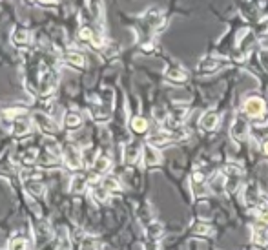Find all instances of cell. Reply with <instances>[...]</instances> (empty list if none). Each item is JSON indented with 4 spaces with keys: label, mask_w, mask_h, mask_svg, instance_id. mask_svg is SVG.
<instances>
[{
    "label": "cell",
    "mask_w": 268,
    "mask_h": 250,
    "mask_svg": "<svg viewBox=\"0 0 268 250\" xmlns=\"http://www.w3.org/2000/svg\"><path fill=\"white\" fill-rule=\"evenodd\" d=\"M62 159H64V163H66V167L69 170H81L84 167L82 150H79V146L75 143H66L62 146Z\"/></svg>",
    "instance_id": "6da1fadb"
},
{
    "label": "cell",
    "mask_w": 268,
    "mask_h": 250,
    "mask_svg": "<svg viewBox=\"0 0 268 250\" xmlns=\"http://www.w3.org/2000/svg\"><path fill=\"white\" fill-rule=\"evenodd\" d=\"M243 114L248 119H263L265 114H267V102H265V99L257 97V95L248 97L245 100V104H243Z\"/></svg>",
    "instance_id": "7a4b0ae2"
},
{
    "label": "cell",
    "mask_w": 268,
    "mask_h": 250,
    "mask_svg": "<svg viewBox=\"0 0 268 250\" xmlns=\"http://www.w3.org/2000/svg\"><path fill=\"white\" fill-rule=\"evenodd\" d=\"M245 174V170L235 165V163H228L226 167L223 168V175L224 179H226V190L232 192V194H235L239 188V181H241V177Z\"/></svg>",
    "instance_id": "3957f363"
},
{
    "label": "cell",
    "mask_w": 268,
    "mask_h": 250,
    "mask_svg": "<svg viewBox=\"0 0 268 250\" xmlns=\"http://www.w3.org/2000/svg\"><path fill=\"white\" fill-rule=\"evenodd\" d=\"M190 184H192V192L195 197H202L208 194V177L204 175L202 170H195L192 177H190Z\"/></svg>",
    "instance_id": "277c9868"
},
{
    "label": "cell",
    "mask_w": 268,
    "mask_h": 250,
    "mask_svg": "<svg viewBox=\"0 0 268 250\" xmlns=\"http://www.w3.org/2000/svg\"><path fill=\"white\" fill-rule=\"evenodd\" d=\"M144 24H148L150 30H153L155 33L163 31L166 28V18H164L163 11L157 8H151L144 13Z\"/></svg>",
    "instance_id": "5b68a950"
},
{
    "label": "cell",
    "mask_w": 268,
    "mask_h": 250,
    "mask_svg": "<svg viewBox=\"0 0 268 250\" xmlns=\"http://www.w3.org/2000/svg\"><path fill=\"white\" fill-rule=\"evenodd\" d=\"M33 121H35V124L38 126V130L44 132L46 135H55V133L59 132V124L53 121L50 115L37 112V114H33Z\"/></svg>",
    "instance_id": "8992f818"
},
{
    "label": "cell",
    "mask_w": 268,
    "mask_h": 250,
    "mask_svg": "<svg viewBox=\"0 0 268 250\" xmlns=\"http://www.w3.org/2000/svg\"><path fill=\"white\" fill-rule=\"evenodd\" d=\"M248 133H250V124L246 122V119L237 117L230 128V137L235 143H243V141L248 139Z\"/></svg>",
    "instance_id": "52a82bcc"
},
{
    "label": "cell",
    "mask_w": 268,
    "mask_h": 250,
    "mask_svg": "<svg viewBox=\"0 0 268 250\" xmlns=\"http://www.w3.org/2000/svg\"><path fill=\"white\" fill-rule=\"evenodd\" d=\"M142 155V146L139 143H135V141H132V143H128L126 146H124V152H122V159H124V163L126 165H135L137 161L141 159Z\"/></svg>",
    "instance_id": "ba28073f"
},
{
    "label": "cell",
    "mask_w": 268,
    "mask_h": 250,
    "mask_svg": "<svg viewBox=\"0 0 268 250\" xmlns=\"http://www.w3.org/2000/svg\"><path fill=\"white\" fill-rule=\"evenodd\" d=\"M142 161H144V167H157V165H161V153L157 150L155 146H151V144H146L144 148H142Z\"/></svg>",
    "instance_id": "9c48e42d"
},
{
    "label": "cell",
    "mask_w": 268,
    "mask_h": 250,
    "mask_svg": "<svg viewBox=\"0 0 268 250\" xmlns=\"http://www.w3.org/2000/svg\"><path fill=\"white\" fill-rule=\"evenodd\" d=\"M219 121H221V117L217 112L214 110H210V112H204L201 115V119H199V126H201L204 132H214V130L219 126Z\"/></svg>",
    "instance_id": "30bf717a"
},
{
    "label": "cell",
    "mask_w": 268,
    "mask_h": 250,
    "mask_svg": "<svg viewBox=\"0 0 268 250\" xmlns=\"http://www.w3.org/2000/svg\"><path fill=\"white\" fill-rule=\"evenodd\" d=\"M224 62L221 59H216V57H204L199 61L197 64V69H199V73H214L217 69L223 66Z\"/></svg>",
    "instance_id": "8fae6325"
},
{
    "label": "cell",
    "mask_w": 268,
    "mask_h": 250,
    "mask_svg": "<svg viewBox=\"0 0 268 250\" xmlns=\"http://www.w3.org/2000/svg\"><path fill=\"white\" fill-rule=\"evenodd\" d=\"M24 188H26V192L33 197H44L46 196L44 183H40V179H35V177H33V179H26V181H24Z\"/></svg>",
    "instance_id": "7c38bea8"
},
{
    "label": "cell",
    "mask_w": 268,
    "mask_h": 250,
    "mask_svg": "<svg viewBox=\"0 0 268 250\" xmlns=\"http://www.w3.org/2000/svg\"><path fill=\"white\" fill-rule=\"evenodd\" d=\"M261 194H263V192H261L259 186H257L255 183H248L245 186V203L248 206H257Z\"/></svg>",
    "instance_id": "4fadbf2b"
},
{
    "label": "cell",
    "mask_w": 268,
    "mask_h": 250,
    "mask_svg": "<svg viewBox=\"0 0 268 250\" xmlns=\"http://www.w3.org/2000/svg\"><path fill=\"white\" fill-rule=\"evenodd\" d=\"M164 75H166V79L170 83H175V84H184L188 81V73L181 66H170V68L166 69Z\"/></svg>",
    "instance_id": "5bb4252c"
},
{
    "label": "cell",
    "mask_w": 268,
    "mask_h": 250,
    "mask_svg": "<svg viewBox=\"0 0 268 250\" xmlns=\"http://www.w3.org/2000/svg\"><path fill=\"white\" fill-rule=\"evenodd\" d=\"M35 239H37V245L42 249L46 243H50L53 239L51 237V232H50V228L46 225L44 221H40V225L35 227Z\"/></svg>",
    "instance_id": "9a60e30c"
},
{
    "label": "cell",
    "mask_w": 268,
    "mask_h": 250,
    "mask_svg": "<svg viewBox=\"0 0 268 250\" xmlns=\"http://www.w3.org/2000/svg\"><path fill=\"white\" fill-rule=\"evenodd\" d=\"M130 128H132V132L134 133H137V135H142V133H146L150 128V122L144 119V117H141V115H134L132 119H130Z\"/></svg>",
    "instance_id": "2e32d148"
},
{
    "label": "cell",
    "mask_w": 268,
    "mask_h": 250,
    "mask_svg": "<svg viewBox=\"0 0 268 250\" xmlns=\"http://www.w3.org/2000/svg\"><path fill=\"white\" fill-rule=\"evenodd\" d=\"M163 235H164L163 223H159V221H151L148 227H146V237H148V241H159Z\"/></svg>",
    "instance_id": "e0dca14e"
},
{
    "label": "cell",
    "mask_w": 268,
    "mask_h": 250,
    "mask_svg": "<svg viewBox=\"0 0 268 250\" xmlns=\"http://www.w3.org/2000/svg\"><path fill=\"white\" fill-rule=\"evenodd\" d=\"M64 62L79 69L86 68V57H84L81 51H67L66 57H64Z\"/></svg>",
    "instance_id": "ac0fdd59"
},
{
    "label": "cell",
    "mask_w": 268,
    "mask_h": 250,
    "mask_svg": "<svg viewBox=\"0 0 268 250\" xmlns=\"http://www.w3.org/2000/svg\"><path fill=\"white\" fill-rule=\"evenodd\" d=\"M62 122H64V128L66 130H79L82 126V117L77 112H66Z\"/></svg>",
    "instance_id": "d6986e66"
},
{
    "label": "cell",
    "mask_w": 268,
    "mask_h": 250,
    "mask_svg": "<svg viewBox=\"0 0 268 250\" xmlns=\"http://www.w3.org/2000/svg\"><path fill=\"white\" fill-rule=\"evenodd\" d=\"M208 188L214 194H223L224 190H226V179H224V175L223 174L212 175L208 179Z\"/></svg>",
    "instance_id": "ffe728a7"
},
{
    "label": "cell",
    "mask_w": 268,
    "mask_h": 250,
    "mask_svg": "<svg viewBox=\"0 0 268 250\" xmlns=\"http://www.w3.org/2000/svg\"><path fill=\"white\" fill-rule=\"evenodd\" d=\"M112 117V104H97L93 108V119L99 122L110 121Z\"/></svg>",
    "instance_id": "44dd1931"
},
{
    "label": "cell",
    "mask_w": 268,
    "mask_h": 250,
    "mask_svg": "<svg viewBox=\"0 0 268 250\" xmlns=\"http://www.w3.org/2000/svg\"><path fill=\"white\" fill-rule=\"evenodd\" d=\"M110 168H112V159L106 153H99L97 161L93 163V172L95 174H106Z\"/></svg>",
    "instance_id": "7402d4cb"
},
{
    "label": "cell",
    "mask_w": 268,
    "mask_h": 250,
    "mask_svg": "<svg viewBox=\"0 0 268 250\" xmlns=\"http://www.w3.org/2000/svg\"><path fill=\"white\" fill-rule=\"evenodd\" d=\"M252 241L257 247H268V230L265 227H255L252 230Z\"/></svg>",
    "instance_id": "603a6c76"
},
{
    "label": "cell",
    "mask_w": 268,
    "mask_h": 250,
    "mask_svg": "<svg viewBox=\"0 0 268 250\" xmlns=\"http://www.w3.org/2000/svg\"><path fill=\"white\" fill-rule=\"evenodd\" d=\"M30 31L26 30V28H17L13 31V35H11V42L15 46H26L30 42Z\"/></svg>",
    "instance_id": "cb8c5ba5"
},
{
    "label": "cell",
    "mask_w": 268,
    "mask_h": 250,
    "mask_svg": "<svg viewBox=\"0 0 268 250\" xmlns=\"http://www.w3.org/2000/svg\"><path fill=\"white\" fill-rule=\"evenodd\" d=\"M91 199L95 201V203H99V205H102V203H106L108 199H110V192L100 184V186H93L91 188Z\"/></svg>",
    "instance_id": "d4e9b609"
},
{
    "label": "cell",
    "mask_w": 268,
    "mask_h": 250,
    "mask_svg": "<svg viewBox=\"0 0 268 250\" xmlns=\"http://www.w3.org/2000/svg\"><path fill=\"white\" fill-rule=\"evenodd\" d=\"M28 132H30V121L26 117H20V119L13 121V135L15 137H22Z\"/></svg>",
    "instance_id": "484cf974"
},
{
    "label": "cell",
    "mask_w": 268,
    "mask_h": 250,
    "mask_svg": "<svg viewBox=\"0 0 268 250\" xmlns=\"http://www.w3.org/2000/svg\"><path fill=\"white\" fill-rule=\"evenodd\" d=\"M86 184H88V177L86 175H73V179L69 183V190L75 192V194H81V192H84Z\"/></svg>",
    "instance_id": "4316f807"
},
{
    "label": "cell",
    "mask_w": 268,
    "mask_h": 250,
    "mask_svg": "<svg viewBox=\"0 0 268 250\" xmlns=\"http://www.w3.org/2000/svg\"><path fill=\"white\" fill-rule=\"evenodd\" d=\"M100 184H102L110 194H119L120 192V183L117 181V177H113V175H106Z\"/></svg>",
    "instance_id": "83f0119b"
},
{
    "label": "cell",
    "mask_w": 268,
    "mask_h": 250,
    "mask_svg": "<svg viewBox=\"0 0 268 250\" xmlns=\"http://www.w3.org/2000/svg\"><path fill=\"white\" fill-rule=\"evenodd\" d=\"M99 153L95 148H91V146H88V148H84L82 150V161H84V167H93V163L97 161Z\"/></svg>",
    "instance_id": "f1b7e54d"
},
{
    "label": "cell",
    "mask_w": 268,
    "mask_h": 250,
    "mask_svg": "<svg viewBox=\"0 0 268 250\" xmlns=\"http://www.w3.org/2000/svg\"><path fill=\"white\" fill-rule=\"evenodd\" d=\"M26 114H28V110H26V108L15 106V108H9V110H6V112H4V117L13 122V121H17V119H20V117H24Z\"/></svg>",
    "instance_id": "f546056e"
},
{
    "label": "cell",
    "mask_w": 268,
    "mask_h": 250,
    "mask_svg": "<svg viewBox=\"0 0 268 250\" xmlns=\"http://www.w3.org/2000/svg\"><path fill=\"white\" fill-rule=\"evenodd\" d=\"M192 232H194L195 235H204V237H206V235H214V228L210 227L208 223H195L194 227H192Z\"/></svg>",
    "instance_id": "4dcf8cb0"
},
{
    "label": "cell",
    "mask_w": 268,
    "mask_h": 250,
    "mask_svg": "<svg viewBox=\"0 0 268 250\" xmlns=\"http://www.w3.org/2000/svg\"><path fill=\"white\" fill-rule=\"evenodd\" d=\"M77 35H79V40L91 44V40H93V37H95V31L91 30L89 26H86V24H84V26H81V28H79V33H77Z\"/></svg>",
    "instance_id": "1f68e13d"
},
{
    "label": "cell",
    "mask_w": 268,
    "mask_h": 250,
    "mask_svg": "<svg viewBox=\"0 0 268 250\" xmlns=\"http://www.w3.org/2000/svg\"><path fill=\"white\" fill-rule=\"evenodd\" d=\"M8 250H30V243L26 241L24 237L17 235L9 241V249Z\"/></svg>",
    "instance_id": "d6a6232c"
},
{
    "label": "cell",
    "mask_w": 268,
    "mask_h": 250,
    "mask_svg": "<svg viewBox=\"0 0 268 250\" xmlns=\"http://www.w3.org/2000/svg\"><path fill=\"white\" fill-rule=\"evenodd\" d=\"M22 161H24V165H33V163H37L38 161V152L35 150V148H30V150H26V153L22 155Z\"/></svg>",
    "instance_id": "836d02e7"
},
{
    "label": "cell",
    "mask_w": 268,
    "mask_h": 250,
    "mask_svg": "<svg viewBox=\"0 0 268 250\" xmlns=\"http://www.w3.org/2000/svg\"><path fill=\"white\" fill-rule=\"evenodd\" d=\"M153 117H155L159 122H166V121H168V117H170V114H168L164 108L157 106L155 110H153Z\"/></svg>",
    "instance_id": "e575fe53"
},
{
    "label": "cell",
    "mask_w": 268,
    "mask_h": 250,
    "mask_svg": "<svg viewBox=\"0 0 268 250\" xmlns=\"http://www.w3.org/2000/svg\"><path fill=\"white\" fill-rule=\"evenodd\" d=\"M246 55L248 53H245L243 50L235 48V50H234V53H232V61L235 62V64H243V62L246 61Z\"/></svg>",
    "instance_id": "d590c367"
},
{
    "label": "cell",
    "mask_w": 268,
    "mask_h": 250,
    "mask_svg": "<svg viewBox=\"0 0 268 250\" xmlns=\"http://www.w3.org/2000/svg\"><path fill=\"white\" fill-rule=\"evenodd\" d=\"M257 57H259V64H261V68H263V71H267L268 73V50H261Z\"/></svg>",
    "instance_id": "8d00e7d4"
},
{
    "label": "cell",
    "mask_w": 268,
    "mask_h": 250,
    "mask_svg": "<svg viewBox=\"0 0 268 250\" xmlns=\"http://www.w3.org/2000/svg\"><path fill=\"white\" fill-rule=\"evenodd\" d=\"M59 250H71V241H69L67 237H62V241H60Z\"/></svg>",
    "instance_id": "74e56055"
},
{
    "label": "cell",
    "mask_w": 268,
    "mask_h": 250,
    "mask_svg": "<svg viewBox=\"0 0 268 250\" xmlns=\"http://www.w3.org/2000/svg\"><path fill=\"white\" fill-rule=\"evenodd\" d=\"M144 250H161L159 241H148L146 243V247H144Z\"/></svg>",
    "instance_id": "f35d334b"
},
{
    "label": "cell",
    "mask_w": 268,
    "mask_h": 250,
    "mask_svg": "<svg viewBox=\"0 0 268 250\" xmlns=\"http://www.w3.org/2000/svg\"><path fill=\"white\" fill-rule=\"evenodd\" d=\"M259 221H263V223H268V210H265V212H259Z\"/></svg>",
    "instance_id": "ab89813d"
},
{
    "label": "cell",
    "mask_w": 268,
    "mask_h": 250,
    "mask_svg": "<svg viewBox=\"0 0 268 250\" xmlns=\"http://www.w3.org/2000/svg\"><path fill=\"white\" fill-rule=\"evenodd\" d=\"M142 50H144L146 53H150V51H153V44H151V42H146V44H142Z\"/></svg>",
    "instance_id": "60d3db41"
},
{
    "label": "cell",
    "mask_w": 268,
    "mask_h": 250,
    "mask_svg": "<svg viewBox=\"0 0 268 250\" xmlns=\"http://www.w3.org/2000/svg\"><path fill=\"white\" fill-rule=\"evenodd\" d=\"M263 152L268 155V139H265V141H263Z\"/></svg>",
    "instance_id": "b9f144b4"
},
{
    "label": "cell",
    "mask_w": 268,
    "mask_h": 250,
    "mask_svg": "<svg viewBox=\"0 0 268 250\" xmlns=\"http://www.w3.org/2000/svg\"><path fill=\"white\" fill-rule=\"evenodd\" d=\"M38 2H40V4H55L57 0H38Z\"/></svg>",
    "instance_id": "7bdbcfd3"
},
{
    "label": "cell",
    "mask_w": 268,
    "mask_h": 250,
    "mask_svg": "<svg viewBox=\"0 0 268 250\" xmlns=\"http://www.w3.org/2000/svg\"><path fill=\"white\" fill-rule=\"evenodd\" d=\"M37 2H38V0H37Z\"/></svg>",
    "instance_id": "ee69618b"
}]
</instances>
